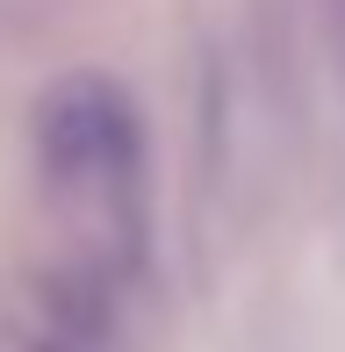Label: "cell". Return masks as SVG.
Returning a JSON list of instances; mask_svg holds the SVG:
<instances>
[{
    "label": "cell",
    "mask_w": 345,
    "mask_h": 352,
    "mask_svg": "<svg viewBox=\"0 0 345 352\" xmlns=\"http://www.w3.org/2000/svg\"><path fill=\"white\" fill-rule=\"evenodd\" d=\"M43 173L58 187H130L137 180V122L130 101L101 79H72L43 101L36 122Z\"/></svg>",
    "instance_id": "6da1fadb"
},
{
    "label": "cell",
    "mask_w": 345,
    "mask_h": 352,
    "mask_svg": "<svg viewBox=\"0 0 345 352\" xmlns=\"http://www.w3.org/2000/svg\"><path fill=\"white\" fill-rule=\"evenodd\" d=\"M43 352H72V345H43Z\"/></svg>",
    "instance_id": "7a4b0ae2"
}]
</instances>
